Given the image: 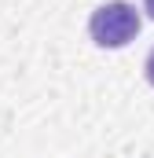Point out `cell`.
<instances>
[{"instance_id": "cell-1", "label": "cell", "mask_w": 154, "mask_h": 158, "mask_svg": "<svg viewBox=\"0 0 154 158\" xmlns=\"http://www.w3.org/2000/svg\"><path fill=\"white\" fill-rule=\"evenodd\" d=\"M88 33H92L95 44H103V48H121V44H128V40L140 33V15H136L132 4L110 0V4H103L99 11H92Z\"/></svg>"}, {"instance_id": "cell-2", "label": "cell", "mask_w": 154, "mask_h": 158, "mask_svg": "<svg viewBox=\"0 0 154 158\" xmlns=\"http://www.w3.org/2000/svg\"><path fill=\"white\" fill-rule=\"evenodd\" d=\"M147 77H151V85H154V52L147 55Z\"/></svg>"}, {"instance_id": "cell-3", "label": "cell", "mask_w": 154, "mask_h": 158, "mask_svg": "<svg viewBox=\"0 0 154 158\" xmlns=\"http://www.w3.org/2000/svg\"><path fill=\"white\" fill-rule=\"evenodd\" d=\"M143 7H147V15L154 19V0H143Z\"/></svg>"}]
</instances>
